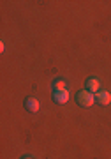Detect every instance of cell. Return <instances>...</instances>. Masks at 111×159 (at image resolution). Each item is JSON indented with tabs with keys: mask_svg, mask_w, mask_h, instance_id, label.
<instances>
[{
	"mask_svg": "<svg viewBox=\"0 0 111 159\" xmlns=\"http://www.w3.org/2000/svg\"><path fill=\"white\" fill-rule=\"evenodd\" d=\"M95 102L97 104H100V106H108L111 102V94L106 90H99L97 94H95Z\"/></svg>",
	"mask_w": 111,
	"mask_h": 159,
	"instance_id": "2",
	"label": "cell"
},
{
	"mask_svg": "<svg viewBox=\"0 0 111 159\" xmlns=\"http://www.w3.org/2000/svg\"><path fill=\"white\" fill-rule=\"evenodd\" d=\"M76 102H78L79 106H83V108H90L95 102V96L88 90H79L76 94Z\"/></svg>",
	"mask_w": 111,
	"mask_h": 159,
	"instance_id": "1",
	"label": "cell"
},
{
	"mask_svg": "<svg viewBox=\"0 0 111 159\" xmlns=\"http://www.w3.org/2000/svg\"><path fill=\"white\" fill-rule=\"evenodd\" d=\"M23 159H32V157H28V156H27V157H23Z\"/></svg>",
	"mask_w": 111,
	"mask_h": 159,
	"instance_id": "7",
	"label": "cell"
},
{
	"mask_svg": "<svg viewBox=\"0 0 111 159\" xmlns=\"http://www.w3.org/2000/svg\"><path fill=\"white\" fill-rule=\"evenodd\" d=\"M25 108H27V111H30V113H37L39 108H41L39 99H35V97H28V99H25Z\"/></svg>",
	"mask_w": 111,
	"mask_h": 159,
	"instance_id": "3",
	"label": "cell"
},
{
	"mask_svg": "<svg viewBox=\"0 0 111 159\" xmlns=\"http://www.w3.org/2000/svg\"><path fill=\"white\" fill-rule=\"evenodd\" d=\"M53 89H55V90H67V83L65 81H64V80H53Z\"/></svg>",
	"mask_w": 111,
	"mask_h": 159,
	"instance_id": "6",
	"label": "cell"
},
{
	"mask_svg": "<svg viewBox=\"0 0 111 159\" xmlns=\"http://www.w3.org/2000/svg\"><path fill=\"white\" fill-rule=\"evenodd\" d=\"M53 101L58 104H65L69 101V90H53Z\"/></svg>",
	"mask_w": 111,
	"mask_h": 159,
	"instance_id": "4",
	"label": "cell"
},
{
	"mask_svg": "<svg viewBox=\"0 0 111 159\" xmlns=\"http://www.w3.org/2000/svg\"><path fill=\"white\" fill-rule=\"evenodd\" d=\"M85 87H87V90H88V92L97 94V92L100 90V81L97 78H88V80H87V83H85Z\"/></svg>",
	"mask_w": 111,
	"mask_h": 159,
	"instance_id": "5",
	"label": "cell"
}]
</instances>
